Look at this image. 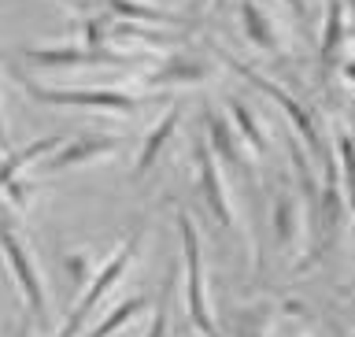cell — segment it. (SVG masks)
<instances>
[{
  "mask_svg": "<svg viewBox=\"0 0 355 337\" xmlns=\"http://www.w3.org/2000/svg\"><path fill=\"white\" fill-rule=\"evenodd\" d=\"M137 245H141V230H133L130 238L119 245V252L111 256V260H107V263H104V267H100V271L93 274V286H89L85 293H82V300L74 304V311L67 315L63 330L55 334V337H78V334H82L85 319H89V315H93V311L100 308V300H104V297L111 293V289H115V286L122 282V274H126V271H130V263L137 260Z\"/></svg>",
  "mask_w": 355,
  "mask_h": 337,
  "instance_id": "obj_1",
  "label": "cell"
},
{
  "mask_svg": "<svg viewBox=\"0 0 355 337\" xmlns=\"http://www.w3.org/2000/svg\"><path fill=\"white\" fill-rule=\"evenodd\" d=\"M0 252H4L11 274H15V282L22 289V300H26L33 322H37L41 330H49V297H44V282L37 274V263L30 260V249L22 245L19 230L11 227L8 219H0Z\"/></svg>",
  "mask_w": 355,
  "mask_h": 337,
  "instance_id": "obj_2",
  "label": "cell"
},
{
  "mask_svg": "<svg viewBox=\"0 0 355 337\" xmlns=\"http://www.w3.org/2000/svg\"><path fill=\"white\" fill-rule=\"evenodd\" d=\"M19 85L37 104H52V108H96V111H115V115H133L137 111V97L119 93V89H52L26 74H19Z\"/></svg>",
  "mask_w": 355,
  "mask_h": 337,
  "instance_id": "obj_3",
  "label": "cell"
},
{
  "mask_svg": "<svg viewBox=\"0 0 355 337\" xmlns=\"http://www.w3.org/2000/svg\"><path fill=\"white\" fill-rule=\"evenodd\" d=\"M178 230H182V245H185V274H189V315H193L196 330L204 337H218V327L211 319V304L204 297V263H200V238H196V227L193 219L178 215Z\"/></svg>",
  "mask_w": 355,
  "mask_h": 337,
  "instance_id": "obj_4",
  "label": "cell"
},
{
  "mask_svg": "<svg viewBox=\"0 0 355 337\" xmlns=\"http://www.w3.org/2000/svg\"><path fill=\"white\" fill-rule=\"evenodd\" d=\"M222 60H226V63H230V67H233V71H237V74H244V78H248V82H252L255 89H263L266 97H274L277 104H282V111H285V115H288V122H293V126L300 130V138L307 141V149L315 152V156H322V141H318L315 119L307 115V108L300 104V100H293V93H285V89L277 85V82H270V78H263V74H255V71H252L248 63L233 60V56H226V52H222Z\"/></svg>",
  "mask_w": 355,
  "mask_h": 337,
  "instance_id": "obj_5",
  "label": "cell"
},
{
  "mask_svg": "<svg viewBox=\"0 0 355 337\" xmlns=\"http://www.w3.org/2000/svg\"><path fill=\"white\" fill-rule=\"evenodd\" d=\"M26 63L33 67H126L133 63L130 56H119V52H107V49H26Z\"/></svg>",
  "mask_w": 355,
  "mask_h": 337,
  "instance_id": "obj_6",
  "label": "cell"
},
{
  "mask_svg": "<svg viewBox=\"0 0 355 337\" xmlns=\"http://www.w3.org/2000/svg\"><path fill=\"white\" fill-rule=\"evenodd\" d=\"M119 149V138H111V133H78L71 138L67 145H60L49 160H44V171H67V167H78V163H93L100 156L115 152Z\"/></svg>",
  "mask_w": 355,
  "mask_h": 337,
  "instance_id": "obj_7",
  "label": "cell"
},
{
  "mask_svg": "<svg viewBox=\"0 0 355 337\" xmlns=\"http://www.w3.org/2000/svg\"><path fill=\"white\" fill-rule=\"evenodd\" d=\"M200 193H204L211 215L218 219V227H233V208H230V197H226V186H222V174H218V163H215V152L211 149H200Z\"/></svg>",
  "mask_w": 355,
  "mask_h": 337,
  "instance_id": "obj_8",
  "label": "cell"
},
{
  "mask_svg": "<svg viewBox=\"0 0 355 337\" xmlns=\"http://www.w3.org/2000/svg\"><path fill=\"white\" fill-rule=\"evenodd\" d=\"M60 145H63V141L52 133V138H37L33 145H26V149H19V152H8V160L0 163V193H4V189H8V182H11V178H15V174H19L26 163L41 160V156H49L52 149H60Z\"/></svg>",
  "mask_w": 355,
  "mask_h": 337,
  "instance_id": "obj_9",
  "label": "cell"
},
{
  "mask_svg": "<svg viewBox=\"0 0 355 337\" xmlns=\"http://www.w3.org/2000/svg\"><path fill=\"white\" fill-rule=\"evenodd\" d=\"M178 119H182V108H171L166 115L159 119V126H155L152 133H148V141L141 145V156H137V174H144L148 167L159 160V152H163V145L174 138V126H178Z\"/></svg>",
  "mask_w": 355,
  "mask_h": 337,
  "instance_id": "obj_10",
  "label": "cell"
},
{
  "mask_svg": "<svg viewBox=\"0 0 355 337\" xmlns=\"http://www.w3.org/2000/svg\"><path fill=\"white\" fill-rule=\"evenodd\" d=\"M207 138H211V152H215V156H222V160L233 163V167H248L244 152L237 149V141H233L230 122L222 115H207Z\"/></svg>",
  "mask_w": 355,
  "mask_h": 337,
  "instance_id": "obj_11",
  "label": "cell"
},
{
  "mask_svg": "<svg viewBox=\"0 0 355 337\" xmlns=\"http://www.w3.org/2000/svg\"><path fill=\"white\" fill-rule=\"evenodd\" d=\"M241 22H244V33H248V41L255 44V49L277 52V41H274L270 22H266V11H259L252 0H244V4H241Z\"/></svg>",
  "mask_w": 355,
  "mask_h": 337,
  "instance_id": "obj_12",
  "label": "cell"
},
{
  "mask_svg": "<svg viewBox=\"0 0 355 337\" xmlns=\"http://www.w3.org/2000/svg\"><path fill=\"white\" fill-rule=\"evenodd\" d=\"M111 11L122 19H137V22H163V26H185V19L171 15L163 8H152V4H137V0H107Z\"/></svg>",
  "mask_w": 355,
  "mask_h": 337,
  "instance_id": "obj_13",
  "label": "cell"
},
{
  "mask_svg": "<svg viewBox=\"0 0 355 337\" xmlns=\"http://www.w3.org/2000/svg\"><path fill=\"white\" fill-rule=\"evenodd\" d=\"M340 41H344V4H340V0H329L326 30H322V67H329L333 60H337Z\"/></svg>",
  "mask_w": 355,
  "mask_h": 337,
  "instance_id": "obj_14",
  "label": "cell"
},
{
  "mask_svg": "<svg viewBox=\"0 0 355 337\" xmlns=\"http://www.w3.org/2000/svg\"><path fill=\"white\" fill-rule=\"evenodd\" d=\"M337 156H340V171H344V204L355 211V141L348 133H337Z\"/></svg>",
  "mask_w": 355,
  "mask_h": 337,
  "instance_id": "obj_15",
  "label": "cell"
},
{
  "mask_svg": "<svg viewBox=\"0 0 355 337\" xmlns=\"http://www.w3.org/2000/svg\"><path fill=\"white\" fill-rule=\"evenodd\" d=\"M144 308V297H133V300H126V304H119V308H111L107 311V319L100 322V327L93 330V334H85V337H111L115 330H122L130 319H137V311Z\"/></svg>",
  "mask_w": 355,
  "mask_h": 337,
  "instance_id": "obj_16",
  "label": "cell"
},
{
  "mask_svg": "<svg viewBox=\"0 0 355 337\" xmlns=\"http://www.w3.org/2000/svg\"><path fill=\"white\" fill-rule=\"evenodd\" d=\"M274 230H277V241L282 245H293L296 219H293V200L288 197H277V204H274Z\"/></svg>",
  "mask_w": 355,
  "mask_h": 337,
  "instance_id": "obj_17",
  "label": "cell"
},
{
  "mask_svg": "<svg viewBox=\"0 0 355 337\" xmlns=\"http://www.w3.org/2000/svg\"><path fill=\"white\" fill-rule=\"evenodd\" d=\"M233 122H237V126H241L244 141H248L255 152H263V149H266V138L259 133V126H255V119H252V111L244 108V104H233Z\"/></svg>",
  "mask_w": 355,
  "mask_h": 337,
  "instance_id": "obj_18",
  "label": "cell"
},
{
  "mask_svg": "<svg viewBox=\"0 0 355 337\" xmlns=\"http://www.w3.org/2000/svg\"><path fill=\"white\" fill-rule=\"evenodd\" d=\"M204 78V67H196V63H182V67H166V71H159V74H152L148 82L152 85H163V82H200Z\"/></svg>",
  "mask_w": 355,
  "mask_h": 337,
  "instance_id": "obj_19",
  "label": "cell"
},
{
  "mask_svg": "<svg viewBox=\"0 0 355 337\" xmlns=\"http://www.w3.org/2000/svg\"><path fill=\"white\" fill-rule=\"evenodd\" d=\"M171 289H174V278H166L163 282V293H159V304H155V319L144 337H163L166 334V308H171Z\"/></svg>",
  "mask_w": 355,
  "mask_h": 337,
  "instance_id": "obj_20",
  "label": "cell"
},
{
  "mask_svg": "<svg viewBox=\"0 0 355 337\" xmlns=\"http://www.w3.org/2000/svg\"><path fill=\"white\" fill-rule=\"evenodd\" d=\"M285 4H288V8H293V11H296L300 19L307 22V4H304V0H285Z\"/></svg>",
  "mask_w": 355,
  "mask_h": 337,
  "instance_id": "obj_21",
  "label": "cell"
},
{
  "mask_svg": "<svg viewBox=\"0 0 355 337\" xmlns=\"http://www.w3.org/2000/svg\"><path fill=\"white\" fill-rule=\"evenodd\" d=\"M0 152H11V145H8V130H4V119H0Z\"/></svg>",
  "mask_w": 355,
  "mask_h": 337,
  "instance_id": "obj_22",
  "label": "cell"
},
{
  "mask_svg": "<svg viewBox=\"0 0 355 337\" xmlns=\"http://www.w3.org/2000/svg\"><path fill=\"white\" fill-rule=\"evenodd\" d=\"M15 337H30V319H22V322H19V330H15Z\"/></svg>",
  "mask_w": 355,
  "mask_h": 337,
  "instance_id": "obj_23",
  "label": "cell"
},
{
  "mask_svg": "<svg viewBox=\"0 0 355 337\" xmlns=\"http://www.w3.org/2000/svg\"><path fill=\"white\" fill-rule=\"evenodd\" d=\"M352 11H355V0H352ZM352 30H355V22H352Z\"/></svg>",
  "mask_w": 355,
  "mask_h": 337,
  "instance_id": "obj_24",
  "label": "cell"
},
{
  "mask_svg": "<svg viewBox=\"0 0 355 337\" xmlns=\"http://www.w3.org/2000/svg\"><path fill=\"white\" fill-rule=\"evenodd\" d=\"M0 163H4V160H0Z\"/></svg>",
  "mask_w": 355,
  "mask_h": 337,
  "instance_id": "obj_25",
  "label": "cell"
}]
</instances>
